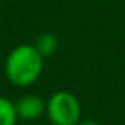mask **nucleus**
<instances>
[{
  "label": "nucleus",
  "instance_id": "obj_1",
  "mask_svg": "<svg viewBox=\"0 0 125 125\" xmlns=\"http://www.w3.org/2000/svg\"><path fill=\"white\" fill-rule=\"evenodd\" d=\"M44 57L33 44H19L13 48L5 60V74L13 85L27 87L37 83L43 73Z\"/></svg>",
  "mask_w": 125,
  "mask_h": 125
},
{
  "label": "nucleus",
  "instance_id": "obj_2",
  "mask_svg": "<svg viewBox=\"0 0 125 125\" xmlns=\"http://www.w3.org/2000/svg\"><path fill=\"white\" fill-rule=\"evenodd\" d=\"M46 114L52 125H76L81 120L83 108L76 95L57 90L46 101Z\"/></svg>",
  "mask_w": 125,
  "mask_h": 125
},
{
  "label": "nucleus",
  "instance_id": "obj_3",
  "mask_svg": "<svg viewBox=\"0 0 125 125\" xmlns=\"http://www.w3.org/2000/svg\"><path fill=\"white\" fill-rule=\"evenodd\" d=\"M16 113L22 120H35L46 113V101L41 97L27 94L16 101Z\"/></svg>",
  "mask_w": 125,
  "mask_h": 125
},
{
  "label": "nucleus",
  "instance_id": "obj_4",
  "mask_svg": "<svg viewBox=\"0 0 125 125\" xmlns=\"http://www.w3.org/2000/svg\"><path fill=\"white\" fill-rule=\"evenodd\" d=\"M33 46L38 49V52L43 57H51L52 54H55L59 48V38L51 32H44V33H40L37 37Z\"/></svg>",
  "mask_w": 125,
  "mask_h": 125
},
{
  "label": "nucleus",
  "instance_id": "obj_5",
  "mask_svg": "<svg viewBox=\"0 0 125 125\" xmlns=\"http://www.w3.org/2000/svg\"><path fill=\"white\" fill-rule=\"evenodd\" d=\"M18 119L16 104L0 95V125H16Z\"/></svg>",
  "mask_w": 125,
  "mask_h": 125
},
{
  "label": "nucleus",
  "instance_id": "obj_6",
  "mask_svg": "<svg viewBox=\"0 0 125 125\" xmlns=\"http://www.w3.org/2000/svg\"><path fill=\"white\" fill-rule=\"evenodd\" d=\"M76 125H100V124L95 122V120H79Z\"/></svg>",
  "mask_w": 125,
  "mask_h": 125
}]
</instances>
